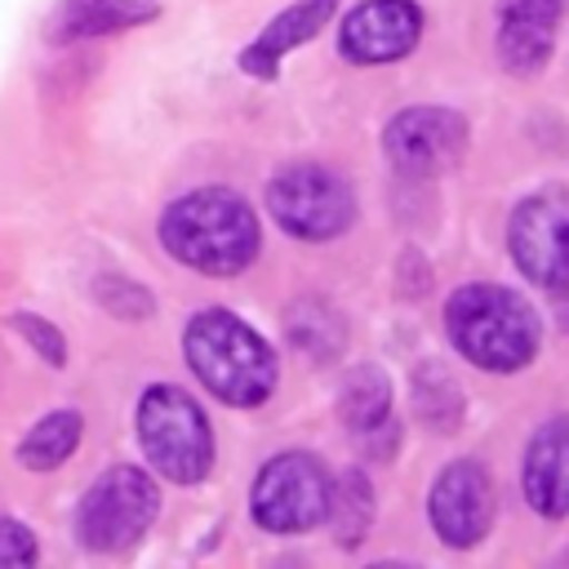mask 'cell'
<instances>
[{
  "label": "cell",
  "mask_w": 569,
  "mask_h": 569,
  "mask_svg": "<svg viewBox=\"0 0 569 569\" xmlns=\"http://www.w3.org/2000/svg\"><path fill=\"white\" fill-rule=\"evenodd\" d=\"M418 36H422V9L413 0H360L338 27V49L347 62L373 67L413 53Z\"/></svg>",
  "instance_id": "8fae6325"
},
{
  "label": "cell",
  "mask_w": 569,
  "mask_h": 569,
  "mask_svg": "<svg viewBox=\"0 0 569 569\" xmlns=\"http://www.w3.org/2000/svg\"><path fill=\"white\" fill-rule=\"evenodd\" d=\"M520 489L538 516H569V418H551L533 431L520 467Z\"/></svg>",
  "instance_id": "4fadbf2b"
},
{
  "label": "cell",
  "mask_w": 569,
  "mask_h": 569,
  "mask_svg": "<svg viewBox=\"0 0 569 569\" xmlns=\"http://www.w3.org/2000/svg\"><path fill=\"white\" fill-rule=\"evenodd\" d=\"M369 516H373L369 485H365L360 471H347V476L329 489V516H325V520H333V529L342 533V542L356 547L360 533H365V525H369Z\"/></svg>",
  "instance_id": "ac0fdd59"
},
{
  "label": "cell",
  "mask_w": 569,
  "mask_h": 569,
  "mask_svg": "<svg viewBox=\"0 0 569 569\" xmlns=\"http://www.w3.org/2000/svg\"><path fill=\"white\" fill-rule=\"evenodd\" d=\"M427 520L445 547H476L493 520V485L476 458L449 462L427 498Z\"/></svg>",
  "instance_id": "30bf717a"
},
{
  "label": "cell",
  "mask_w": 569,
  "mask_h": 569,
  "mask_svg": "<svg viewBox=\"0 0 569 569\" xmlns=\"http://www.w3.org/2000/svg\"><path fill=\"white\" fill-rule=\"evenodd\" d=\"M160 13V0H58V9L44 22V36L53 44L111 36L138 22H151Z\"/></svg>",
  "instance_id": "9a60e30c"
},
{
  "label": "cell",
  "mask_w": 569,
  "mask_h": 569,
  "mask_svg": "<svg viewBox=\"0 0 569 569\" xmlns=\"http://www.w3.org/2000/svg\"><path fill=\"white\" fill-rule=\"evenodd\" d=\"M160 516V489L142 467L102 471L76 507V542L84 551H124Z\"/></svg>",
  "instance_id": "8992f818"
},
{
  "label": "cell",
  "mask_w": 569,
  "mask_h": 569,
  "mask_svg": "<svg viewBox=\"0 0 569 569\" xmlns=\"http://www.w3.org/2000/svg\"><path fill=\"white\" fill-rule=\"evenodd\" d=\"M329 471L316 453H276L249 489V516L267 533H307L329 516Z\"/></svg>",
  "instance_id": "52a82bcc"
},
{
  "label": "cell",
  "mask_w": 569,
  "mask_h": 569,
  "mask_svg": "<svg viewBox=\"0 0 569 569\" xmlns=\"http://www.w3.org/2000/svg\"><path fill=\"white\" fill-rule=\"evenodd\" d=\"M182 356L196 382L231 409H253L276 391V351L240 316L209 307L182 329Z\"/></svg>",
  "instance_id": "7a4b0ae2"
},
{
  "label": "cell",
  "mask_w": 569,
  "mask_h": 569,
  "mask_svg": "<svg viewBox=\"0 0 569 569\" xmlns=\"http://www.w3.org/2000/svg\"><path fill=\"white\" fill-rule=\"evenodd\" d=\"M560 0H498V62L511 76H538L556 49Z\"/></svg>",
  "instance_id": "7c38bea8"
},
{
  "label": "cell",
  "mask_w": 569,
  "mask_h": 569,
  "mask_svg": "<svg viewBox=\"0 0 569 569\" xmlns=\"http://www.w3.org/2000/svg\"><path fill=\"white\" fill-rule=\"evenodd\" d=\"M80 413L76 409H58V413H44L27 436H22V445H18V462L27 467V471H53V467H62L71 453H76V445H80Z\"/></svg>",
  "instance_id": "e0dca14e"
},
{
  "label": "cell",
  "mask_w": 569,
  "mask_h": 569,
  "mask_svg": "<svg viewBox=\"0 0 569 569\" xmlns=\"http://www.w3.org/2000/svg\"><path fill=\"white\" fill-rule=\"evenodd\" d=\"M445 333L458 356L489 373H516L538 356V311L502 284H462L445 302Z\"/></svg>",
  "instance_id": "3957f363"
},
{
  "label": "cell",
  "mask_w": 569,
  "mask_h": 569,
  "mask_svg": "<svg viewBox=\"0 0 569 569\" xmlns=\"http://www.w3.org/2000/svg\"><path fill=\"white\" fill-rule=\"evenodd\" d=\"M387 160L405 178H431L449 169L467 147V120L449 107H409L400 111L382 133Z\"/></svg>",
  "instance_id": "9c48e42d"
},
{
  "label": "cell",
  "mask_w": 569,
  "mask_h": 569,
  "mask_svg": "<svg viewBox=\"0 0 569 569\" xmlns=\"http://www.w3.org/2000/svg\"><path fill=\"white\" fill-rule=\"evenodd\" d=\"M507 249L520 276L551 298V316L569 333V196L538 191L520 200L507 222Z\"/></svg>",
  "instance_id": "5b68a950"
},
{
  "label": "cell",
  "mask_w": 569,
  "mask_h": 569,
  "mask_svg": "<svg viewBox=\"0 0 569 569\" xmlns=\"http://www.w3.org/2000/svg\"><path fill=\"white\" fill-rule=\"evenodd\" d=\"M13 565H36V538L27 525L0 516V569H13Z\"/></svg>",
  "instance_id": "ffe728a7"
},
{
  "label": "cell",
  "mask_w": 569,
  "mask_h": 569,
  "mask_svg": "<svg viewBox=\"0 0 569 569\" xmlns=\"http://www.w3.org/2000/svg\"><path fill=\"white\" fill-rule=\"evenodd\" d=\"M138 440L147 462L173 485H200L213 467V431L196 396L173 382H151L138 400Z\"/></svg>",
  "instance_id": "277c9868"
},
{
  "label": "cell",
  "mask_w": 569,
  "mask_h": 569,
  "mask_svg": "<svg viewBox=\"0 0 569 569\" xmlns=\"http://www.w3.org/2000/svg\"><path fill=\"white\" fill-rule=\"evenodd\" d=\"M9 325H13V333H22L40 351V360H49V365H62L67 360V342H62V333L49 320H40L31 311H18V316H9Z\"/></svg>",
  "instance_id": "d6986e66"
},
{
  "label": "cell",
  "mask_w": 569,
  "mask_h": 569,
  "mask_svg": "<svg viewBox=\"0 0 569 569\" xmlns=\"http://www.w3.org/2000/svg\"><path fill=\"white\" fill-rule=\"evenodd\" d=\"M267 213L293 240H333L356 218V196L325 164H284L267 187Z\"/></svg>",
  "instance_id": "ba28073f"
},
{
  "label": "cell",
  "mask_w": 569,
  "mask_h": 569,
  "mask_svg": "<svg viewBox=\"0 0 569 569\" xmlns=\"http://www.w3.org/2000/svg\"><path fill=\"white\" fill-rule=\"evenodd\" d=\"M338 413L342 422L351 427L356 440H373L378 431H391V391H387V378L369 365L351 369L342 378V391H338Z\"/></svg>",
  "instance_id": "2e32d148"
},
{
  "label": "cell",
  "mask_w": 569,
  "mask_h": 569,
  "mask_svg": "<svg viewBox=\"0 0 569 569\" xmlns=\"http://www.w3.org/2000/svg\"><path fill=\"white\" fill-rule=\"evenodd\" d=\"M160 244L191 271L236 276L258 258V218L244 196L227 187H200L160 213Z\"/></svg>",
  "instance_id": "6da1fadb"
},
{
  "label": "cell",
  "mask_w": 569,
  "mask_h": 569,
  "mask_svg": "<svg viewBox=\"0 0 569 569\" xmlns=\"http://www.w3.org/2000/svg\"><path fill=\"white\" fill-rule=\"evenodd\" d=\"M333 9H338V0H293L289 9H280V13L258 31V40L240 53V67H244L249 76H258V80H271L276 67H280V58H284L289 49L307 44V40L333 18Z\"/></svg>",
  "instance_id": "5bb4252c"
}]
</instances>
